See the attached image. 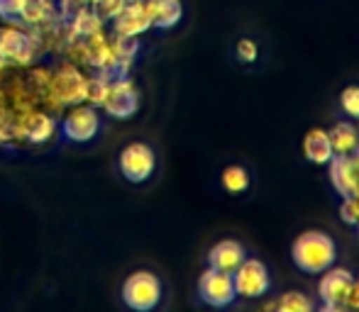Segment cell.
<instances>
[{
  "mask_svg": "<svg viewBox=\"0 0 359 312\" xmlns=\"http://www.w3.org/2000/svg\"><path fill=\"white\" fill-rule=\"evenodd\" d=\"M291 259L298 271L303 274H323L330 266H335L337 259V244L332 236H327L320 229H308L298 234L291 246Z\"/></svg>",
  "mask_w": 359,
  "mask_h": 312,
  "instance_id": "1",
  "label": "cell"
},
{
  "mask_svg": "<svg viewBox=\"0 0 359 312\" xmlns=\"http://www.w3.org/2000/svg\"><path fill=\"white\" fill-rule=\"evenodd\" d=\"M161 295H164V285H161L159 276L151 271H135L123 283V303L130 310H154L161 303Z\"/></svg>",
  "mask_w": 359,
  "mask_h": 312,
  "instance_id": "2",
  "label": "cell"
},
{
  "mask_svg": "<svg viewBox=\"0 0 359 312\" xmlns=\"http://www.w3.org/2000/svg\"><path fill=\"white\" fill-rule=\"evenodd\" d=\"M86 88H88V78L76 66H72V64H64L54 73H49L47 98L54 105H59V108H64V105H79L86 100Z\"/></svg>",
  "mask_w": 359,
  "mask_h": 312,
  "instance_id": "3",
  "label": "cell"
},
{
  "mask_svg": "<svg viewBox=\"0 0 359 312\" xmlns=\"http://www.w3.org/2000/svg\"><path fill=\"white\" fill-rule=\"evenodd\" d=\"M39 52V42L18 27L0 29V71L10 66H29Z\"/></svg>",
  "mask_w": 359,
  "mask_h": 312,
  "instance_id": "4",
  "label": "cell"
},
{
  "mask_svg": "<svg viewBox=\"0 0 359 312\" xmlns=\"http://www.w3.org/2000/svg\"><path fill=\"white\" fill-rule=\"evenodd\" d=\"M232 283H235L237 298L257 300V298H264L271 290V276L264 261L247 259L245 256V261H242L235 269V274H232Z\"/></svg>",
  "mask_w": 359,
  "mask_h": 312,
  "instance_id": "5",
  "label": "cell"
},
{
  "mask_svg": "<svg viewBox=\"0 0 359 312\" xmlns=\"http://www.w3.org/2000/svg\"><path fill=\"white\" fill-rule=\"evenodd\" d=\"M120 173L130 183H147L156 171V154L147 142H130L118 156Z\"/></svg>",
  "mask_w": 359,
  "mask_h": 312,
  "instance_id": "6",
  "label": "cell"
},
{
  "mask_svg": "<svg viewBox=\"0 0 359 312\" xmlns=\"http://www.w3.org/2000/svg\"><path fill=\"white\" fill-rule=\"evenodd\" d=\"M352 283H355V276L347 269L330 266L327 271H323L320 281H318V298L323 300V308L335 312L347 310V298H350Z\"/></svg>",
  "mask_w": 359,
  "mask_h": 312,
  "instance_id": "7",
  "label": "cell"
},
{
  "mask_svg": "<svg viewBox=\"0 0 359 312\" xmlns=\"http://www.w3.org/2000/svg\"><path fill=\"white\" fill-rule=\"evenodd\" d=\"M100 108L118 120H130L140 110V90L130 78H110Z\"/></svg>",
  "mask_w": 359,
  "mask_h": 312,
  "instance_id": "8",
  "label": "cell"
},
{
  "mask_svg": "<svg viewBox=\"0 0 359 312\" xmlns=\"http://www.w3.org/2000/svg\"><path fill=\"white\" fill-rule=\"evenodd\" d=\"M198 298L210 308H227L237 300L232 274L217 269H205L198 278Z\"/></svg>",
  "mask_w": 359,
  "mask_h": 312,
  "instance_id": "9",
  "label": "cell"
},
{
  "mask_svg": "<svg viewBox=\"0 0 359 312\" xmlns=\"http://www.w3.org/2000/svg\"><path fill=\"white\" fill-rule=\"evenodd\" d=\"M98 132H100V115L93 105H81V103L74 105L62 122L64 139L76 144L90 142V139H95Z\"/></svg>",
  "mask_w": 359,
  "mask_h": 312,
  "instance_id": "10",
  "label": "cell"
},
{
  "mask_svg": "<svg viewBox=\"0 0 359 312\" xmlns=\"http://www.w3.org/2000/svg\"><path fill=\"white\" fill-rule=\"evenodd\" d=\"M327 166H330V183L337 195L342 198L359 195V147L352 154L332 156Z\"/></svg>",
  "mask_w": 359,
  "mask_h": 312,
  "instance_id": "11",
  "label": "cell"
},
{
  "mask_svg": "<svg viewBox=\"0 0 359 312\" xmlns=\"http://www.w3.org/2000/svg\"><path fill=\"white\" fill-rule=\"evenodd\" d=\"M151 29V17L147 10V0H128L120 15L113 20L115 37H140Z\"/></svg>",
  "mask_w": 359,
  "mask_h": 312,
  "instance_id": "12",
  "label": "cell"
},
{
  "mask_svg": "<svg viewBox=\"0 0 359 312\" xmlns=\"http://www.w3.org/2000/svg\"><path fill=\"white\" fill-rule=\"evenodd\" d=\"M57 132V120L47 113H25L20 118L18 134H22L29 144H44Z\"/></svg>",
  "mask_w": 359,
  "mask_h": 312,
  "instance_id": "13",
  "label": "cell"
},
{
  "mask_svg": "<svg viewBox=\"0 0 359 312\" xmlns=\"http://www.w3.org/2000/svg\"><path fill=\"white\" fill-rule=\"evenodd\" d=\"M245 256H247V251L240 241L222 239L208 251V266L217 271H225V274H235V269L245 261Z\"/></svg>",
  "mask_w": 359,
  "mask_h": 312,
  "instance_id": "14",
  "label": "cell"
},
{
  "mask_svg": "<svg viewBox=\"0 0 359 312\" xmlns=\"http://www.w3.org/2000/svg\"><path fill=\"white\" fill-rule=\"evenodd\" d=\"M151 27L156 29H171L184 17V5L181 0H147Z\"/></svg>",
  "mask_w": 359,
  "mask_h": 312,
  "instance_id": "15",
  "label": "cell"
},
{
  "mask_svg": "<svg viewBox=\"0 0 359 312\" xmlns=\"http://www.w3.org/2000/svg\"><path fill=\"white\" fill-rule=\"evenodd\" d=\"M303 154L311 164H318V166H325L327 161L332 159V144H330V134L327 129L323 127H313L311 132L306 134L303 139Z\"/></svg>",
  "mask_w": 359,
  "mask_h": 312,
  "instance_id": "16",
  "label": "cell"
},
{
  "mask_svg": "<svg viewBox=\"0 0 359 312\" xmlns=\"http://www.w3.org/2000/svg\"><path fill=\"white\" fill-rule=\"evenodd\" d=\"M327 134H330L332 154L335 156L352 154L359 147V132L352 122H337L332 129H327Z\"/></svg>",
  "mask_w": 359,
  "mask_h": 312,
  "instance_id": "17",
  "label": "cell"
},
{
  "mask_svg": "<svg viewBox=\"0 0 359 312\" xmlns=\"http://www.w3.org/2000/svg\"><path fill=\"white\" fill-rule=\"evenodd\" d=\"M69 20V34L76 39V37H90V34H95V32H100L103 29V20L98 17V15L93 13V8H83V10H79V13H74L72 17H67Z\"/></svg>",
  "mask_w": 359,
  "mask_h": 312,
  "instance_id": "18",
  "label": "cell"
},
{
  "mask_svg": "<svg viewBox=\"0 0 359 312\" xmlns=\"http://www.w3.org/2000/svg\"><path fill=\"white\" fill-rule=\"evenodd\" d=\"M54 17H57V8H54L52 0H27L20 20L32 24V27H44V24L54 22Z\"/></svg>",
  "mask_w": 359,
  "mask_h": 312,
  "instance_id": "19",
  "label": "cell"
},
{
  "mask_svg": "<svg viewBox=\"0 0 359 312\" xmlns=\"http://www.w3.org/2000/svg\"><path fill=\"white\" fill-rule=\"evenodd\" d=\"M252 178H250V171L240 164H232V166H225L220 173V185L232 195H240L250 188Z\"/></svg>",
  "mask_w": 359,
  "mask_h": 312,
  "instance_id": "20",
  "label": "cell"
},
{
  "mask_svg": "<svg viewBox=\"0 0 359 312\" xmlns=\"http://www.w3.org/2000/svg\"><path fill=\"white\" fill-rule=\"evenodd\" d=\"M316 303L301 290H288L276 298V312H313Z\"/></svg>",
  "mask_w": 359,
  "mask_h": 312,
  "instance_id": "21",
  "label": "cell"
},
{
  "mask_svg": "<svg viewBox=\"0 0 359 312\" xmlns=\"http://www.w3.org/2000/svg\"><path fill=\"white\" fill-rule=\"evenodd\" d=\"M128 5V0H93L90 3V8H93V13L98 15L103 22H108V20H115L120 15V10Z\"/></svg>",
  "mask_w": 359,
  "mask_h": 312,
  "instance_id": "22",
  "label": "cell"
},
{
  "mask_svg": "<svg viewBox=\"0 0 359 312\" xmlns=\"http://www.w3.org/2000/svg\"><path fill=\"white\" fill-rule=\"evenodd\" d=\"M340 108L347 118L359 120V85H347V88H342Z\"/></svg>",
  "mask_w": 359,
  "mask_h": 312,
  "instance_id": "23",
  "label": "cell"
},
{
  "mask_svg": "<svg viewBox=\"0 0 359 312\" xmlns=\"http://www.w3.org/2000/svg\"><path fill=\"white\" fill-rule=\"evenodd\" d=\"M235 57L240 64H247V66H252V64L259 59V44L255 42V39L245 37L240 39V42L235 44Z\"/></svg>",
  "mask_w": 359,
  "mask_h": 312,
  "instance_id": "24",
  "label": "cell"
},
{
  "mask_svg": "<svg viewBox=\"0 0 359 312\" xmlns=\"http://www.w3.org/2000/svg\"><path fill=\"white\" fill-rule=\"evenodd\" d=\"M108 80L110 78H88V88H86V100H88V105H93V108H100L103 105V98H105V90H108Z\"/></svg>",
  "mask_w": 359,
  "mask_h": 312,
  "instance_id": "25",
  "label": "cell"
},
{
  "mask_svg": "<svg viewBox=\"0 0 359 312\" xmlns=\"http://www.w3.org/2000/svg\"><path fill=\"white\" fill-rule=\"evenodd\" d=\"M340 218L350 227H359V195H350V198H342L340 203Z\"/></svg>",
  "mask_w": 359,
  "mask_h": 312,
  "instance_id": "26",
  "label": "cell"
},
{
  "mask_svg": "<svg viewBox=\"0 0 359 312\" xmlns=\"http://www.w3.org/2000/svg\"><path fill=\"white\" fill-rule=\"evenodd\" d=\"M27 0H0V17L5 20H20L25 13Z\"/></svg>",
  "mask_w": 359,
  "mask_h": 312,
  "instance_id": "27",
  "label": "cell"
},
{
  "mask_svg": "<svg viewBox=\"0 0 359 312\" xmlns=\"http://www.w3.org/2000/svg\"><path fill=\"white\" fill-rule=\"evenodd\" d=\"M347 310H359V278H355L350 290V298H347Z\"/></svg>",
  "mask_w": 359,
  "mask_h": 312,
  "instance_id": "28",
  "label": "cell"
},
{
  "mask_svg": "<svg viewBox=\"0 0 359 312\" xmlns=\"http://www.w3.org/2000/svg\"><path fill=\"white\" fill-rule=\"evenodd\" d=\"M262 308H264V310H276V300H266Z\"/></svg>",
  "mask_w": 359,
  "mask_h": 312,
  "instance_id": "29",
  "label": "cell"
},
{
  "mask_svg": "<svg viewBox=\"0 0 359 312\" xmlns=\"http://www.w3.org/2000/svg\"><path fill=\"white\" fill-rule=\"evenodd\" d=\"M5 139H8V129H3V127H0V144H3Z\"/></svg>",
  "mask_w": 359,
  "mask_h": 312,
  "instance_id": "30",
  "label": "cell"
},
{
  "mask_svg": "<svg viewBox=\"0 0 359 312\" xmlns=\"http://www.w3.org/2000/svg\"><path fill=\"white\" fill-rule=\"evenodd\" d=\"M357 234H359V227H357Z\"/></svg>",
  "mask_w": 359,
  "mask_h": 312,
  "instance_id": "31",
  "label": "cell"
}]
</instances>
